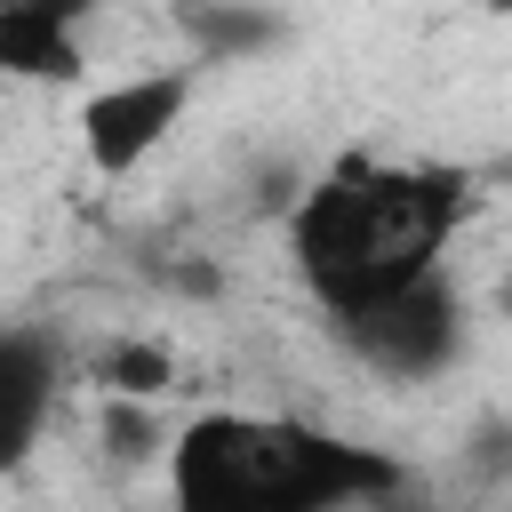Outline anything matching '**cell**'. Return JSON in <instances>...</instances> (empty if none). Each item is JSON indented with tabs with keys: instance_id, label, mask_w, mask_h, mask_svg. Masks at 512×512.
<instances>
[{
	"instance_id": "obj_5",
	"label": "cell",
	"mask_w": 512,
	"mask_h": 512,
	"mask_svg": "<svg viewBox=\"0 0 512 512\" xmlns=\"http://www.w3.org/2000/svg\"><path fill=\"white\" fill-rule=\"evenodd\" d=\"M64 400V344L40 320H0V472L32 464Z\"/></svg>"
},
{
	"instance_id": "obj_6",
	"label": "cell",
	"mask_w": 512,
	"mask_h": 512,
	"mask_svg": "<svg viewBox=\"0 0 512 512\" xmlns=\"http://www.w3.org/2000/svg\"><path fill=\"white\" fill-rule=\"evenodd\" d=\"M80 8L64 0H8L0 8V80H80L88 72V48H80Z\"/></svg>"
},
{
	"instance_id": "obj_8",
	"label": "cell",
	"mask_w": 512,
	"mask_h": 512,
	"mask_svg": "<svg viewBox=\"0 0 512 512\" xmlns=\"http://www.w3.org/2000/svg\"><path fill=\"white\" fill-rule=\"evenodd\" d=\"M504 304H512V280H504Z\"/></svg>"
},
{
	"instance_id": "obj_3",
	"label": "cell",
	"mask_w": 512,
	"mask_h": 512,
	"mask_svg": "<svg viewBox=\"0 0 512 512\" xmlns=\"http://www.w3.org/2000/svg\"><path fill=\"white\" fill-rule=\"evenodd\" d=\"M328 328H336V344H344L368 376H384V384H432V376H448V368L464 360V336H472L464 296L448 288V272L424 280V288H408V296L360 304V312H344V320H328Z\"/></svg>"
},
{
	"instance_id": "obj_1",
	"label": "cell",
	"mask_w": 512,
	"mask_h": 512,
	"mask_svg": "<svg viewBox=\"0 0 512 512\" xmlns=\"http://www.w3.org/2000/svg\"><path fill=\"white\" fill-rule=\"evenodd\" d=\"M472 208L464 168L440 160H344L288 216V264L328 320L440 280V256Z\"/></svg>"
},
{
	"instance_id": "obj_2",
	"label": "cell",
	"mask_w": 512,
	"mask_h": 512,
	"mask_svg": "<svg viewBox=\"0 0 512 512\" xmlns=\"http://www.w3.org/2000/svg\"><path fill=\"white\" fill-rule=\"evenodd\" d=\"M392 488L384 448L272 408H200L168 440V512H352Z\"/></svg>"
},
{
	"instance_id": "obj_4",
	"label": "cell",
	"mask_w": 512,
	"mask_h": 512,
	"mask_svg": "<svg viewBox=\"0 0 512 512\" xmlns=\"http://www.w3.org/2000/svg\"><path fill=\"white\" fill-rule=\"evenodd\" d=\"M192 112V64H160V72H120V80H96L72 112V136H80V160L88 176L104 184H128Z\"/></svg>"
},
{
	"instance_id": "obj_7",
	"label": "cell",
	"mask_w": 512,
	"mask_h": 512,
	"mask_svg": "<svg viewBox=\"0 0 512 512\" xmlns=\"http://www.w3.org/2000/svg\"><path fill=\"white\" fill-rule=\"evenodd\" d=\"M192 32H208V40H232V48H256V40H272L280 24H272V16H208V8H200V16H192Z\"/></svg>"
}]
</instances>
